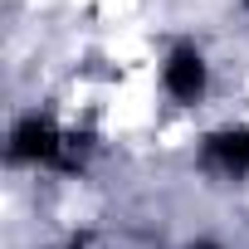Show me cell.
Segmentation results:
<instances>
[{
  "label": "cell",
  "mask_w": 249,
  "mask_h": 249,
  "mask_svg": "<svg viewBox=\"0 0 249 249\" xmlns=\"http://www.w3.org/2000/svg\"><path fill=\"white\" fill-rule=\"evenodd\" d=\"M244 5H249V0H244Z\"/></svg>",
  "instance_id": "5"
},
{
  "label": "cell",
  "mask_w": 249,
  "mask_h": 249,
  "mask_svg": "<svg viewBox=\"0 0 249 249\" xmlns=\"http://www.w3.org/2000/svg\"><path fill=\"white\" fill-rule=\"evenodd\" d=\"M196 249H215V244H196Z\"/></svg>",
  "instance_id": "4"
},
{
  "label": "cell",
  "mask_w": 249,
  "mask_h": 249,
  "mask_svg": "<svg viewBox=\"0 0 249 249\" xmlns=\"http://www.w3.org/2000/svg\"><path fill=\"white\" fill-rule=\"evenodd\" d=\"M205 157L225 171H249V132H215L205 142Z\"/></svg>",
  "instance_id": "3"
},
{
  "label": "cell",
  "mask_w": 249,
  "mask_h": 249,
  "mask_svg": "<svg viewBox=\"0 0 249 249\" xmlns=\"http://www.w3.org/2000/svg\"><path fill=\"white\" fill-rule=\"evenodd\" d=\"M59 152H64V137L44 117H25L10 132V157L15 161H59Z\"/></svg>",
  "instance_id": "2"
},
{
  "label": "cell",
  "mask_w": 249,
  "mask_h": 249,
  "mask_svg": "<svg viewBox=\"0 0 249 249\" xmlns=\"http://www.w3.org/2000/svg\"><path fill=\"white\" fill-rule=\"evenodd\" d=\"M161 88H166L176 103H196V98L205 93V59H200L191 44L171 49V59L161 64Z\"/></svg>",
  "instance_id": "1"
}]
</instances>
